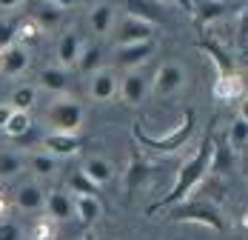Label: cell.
<instances>
[{
	"label": "cell",
	"mask_w": 248,
	"mask_h": 240,
	"mask_svg": "<svg viewBox=\"0 0 248 240\" xmlns=\"http://www.w3.org/2000/svg\"><path fill=\"white\" fill-rule=\"evenodd\" d=\"M211 154H214V135L208 132L205 137H202V143L197 146V152L180 166L177 171V180H174L171 192L166 194L157 206H151V212H160V209H171L177 203H183V200H188V194L197 189L200 183L208 177V166H211Z\"/></svg>",
	"instance_id": "6da1fadb"
},
{
	"label": "cell",
	"mask_w": 248,
	"mask_h": 240,
	"mask_svg": "<svg viewBox=\"0 0 248 240\" xmlns=\"http://www.w3.org/2000/svg\"><path fill=\"white\" fill-rule=\"evenodd\" d=\"M166 212H169L171 223H200V226H205L211 232H225L228 229L220 209L214 203H208V200H183V203H177Z\"/></svg>",
	"instance_id": "7a4b0ae2"
},
{
	"label": "cell",
	"mask_w": 248,
	"mask_h": 240,
	"mask_svg": "<svg viewBox=\"0 0 248 240\" xmlns=\"http://www.w3.org/2000/svg\"><path fill=\"white\" fill-rule=\"evenodd\" d=\"M194 120H197V115L188 109V112L183 115V120H180V126H177L174 132H169L166 137H151V135H146V132L140 129V123L131 126V135H134V140H137L140 146L169 154V152H177V149H183V146L188 143V137H191V132H194Z\"/></svg>",
	"instance_id": "3957f363"
},
{
	"label": "cell",
	"mask_w": 248,
	"mask_h": 240,
	"mask_svg": "<svg viewBox=\"0 0 248 240\" xmlns=\"http://www.w3.org/2000/svg\"><path fill=\"white\" fill-rule=\"evenodd\" d=\"M86 120L83 103L77 97L57 95V100L46 109V123L51 126V132H63V135H77L80 126Z\"/></svg>",
	"instance_id": "277c9868"
},
{
	"label": "cell",
	"mask_w": 248,
	"mask_h": 240,
	"mask_svg": "<svg viewBox=\"0 0 248 240\" xmlns=\"http://www.w3.org/2000/svg\"><path fill=\"white\" fill-rule=\"evenodd\" d=\"M149 86L157 97L177 95V92L186 86V69H183L180 63H163V66L154 72V77L149 80Z\"/></svg>",
	"instance_id": "5b68a950"
},
{
	"label": "cell",
	"mask_w": 248,
	"mask_h": 240,
	"mask_svg": "<svg viewBox=\"0 0 248 240\" xmlns=\"http://www.w3.org/2000/svg\"><path fill=\"white\" fill-rule=\"evenodd\" d=\"M114 40L117 46H128V43H143V40H151V32L154 26L140 20V17H131V15H123L120 20H114Z\"/></svg>",
	"instance_id": "8992f818"
},
{
	"label": "cell",
	"mask_w": 248,
	"mask_h": 240,
	"mask_svg": "<svg viewBox=\"0 0 248 240\" xmlns=\"http://www.w3.org/2000/svg\"><path fill=\"white\" fill-rule=\"evenodd\" d=\"M117 86H120V77L114 69L108 66H100L97 72L89 74V97L97 100V103H108L117 97Z\"/></svg>",
	"instance_id": "52a82bcc"
},
{
	"label": "cell",
	"mask_w": 248,
	"mask_h": 240,
	"mask_svg": "<svg viewBox=\"0 0 248 240\" xmlns=\"http://www.w3.org/2000/svg\"><path fill=\"white\" fill-rule=\"evenodd\" d=\"M151 54H154V40L128 43V46H117V63L123 66L125 72H137Z\"/></svg>",
	"instance_id": "ba28073f"
},
{
	"label": "cell",
	"mask_w": 248,
	"mask_h": 240,
	"mask_svg": "<svg viewBox=\"0 0 248 240\" xmlns=\"http://www.w3.org/2000/svg\"><path fill=\"white\" fill-rule=\"evenodd\" d=\"M117 95L123 97V103H128V106H143V100L149 95V80L140 72H128L125 77H120Z\"/></svg>",
	"instance_id": "9c48e42d"
},
{
	"label": "cell",
	"mask_w": 248,
	"mask_h": 240,
	"mask_svg": "<svg viewBox=\"0 0 248 240\" xmlns=\"http://www.w3.org/2000/svg\"><path fill=\"white\" fill-rule=\"evenodd\" d=\"M80 49H83V40L75 29L63 32L60 40H57V66L60 69H75L77 57H80Z\"/></svg>",
	"instance_id": "30bf717a"
},
{
	"label": "cell",
	"mask_w": 248,
	"mask_h": 240,
	"mask_svg": "<svg viewBox=\"0 0 248 240\" xmlns=\"http://www.w3.org/2000/svg\"><path fill=\"white\" fill-rule=\"evenodd\" d=\"M26 66H29V51H26V46L12 43V46H6L0 51V72L3 74L17 77V74L26 72Z\"/></svg>",
	"instance_id": "8fae6325"
},
{
	"label": "cell",
	"mask_w": 248,
	"mask_h": 240,
	"mask_svg": "<svg viewBox=\"0 0 248 240\" xmlns=\"http://www.w3.org/2000/svg\"><path fill=\"white\" fill-rule=\"evenodd\" d=\"M80 149V137L77 135H63V132H49L43 137V152L51 157H69Z\"/></svg>",
	"instance_id": "7c38bea8"
},
{
	"label": "cell",
	"mask_w": 248,
	"mask_h": 240,
	"mask_svg": "<svg viewBox=\"0 0 248 240\" xmlns=\"http://www.w3.org/2000/svg\"><path fill=\"white\" fill-rule=\"evenodd\" d=\"M43 209L49 212V217L54 220V223H63V220H72V217H75V203H72V194L60 192V189L46 194Z\"/></svg>",
	"instance_id": "4fadbf2b"
},
{
	"label": "cell",
	"mask_w": 248,
	"mask_h": 240,
	"mask_svg": "<svg viewBox=\"0 0 248 240\" xmlns=\"http://www.w3.org/2000/svg\"><path fill=\"white\" fill-rule=\"evenodd\" d=\"M37 89H43L49 95H66L69 92V74H66V69H60V66L40 69V74H37Z\"/></svg>",
	"instance_id": "5bb4252c"
},
{
	"label": "cell",
	"mask_w": 248,
	"mask_h": 240,
	"mask_svg": "<svg viewBox=\"0 0 248 240\" xmlns=\"http://www.w3.org/2000/svg\"><path fill=\"white\" fill-rule=\"evenodd\" d=\"M114 20H117V12H114L111 3H94L92 12H89V29H92L97 37L108 34V32L114 29Z\"/></svg>",
	"instance_id": "9a60e30c"
},
{
	"label": "cell",
	"mask_w": 248,
	"mask_h": 240,
	"mask_svg": "<svg viewBox=\"0 0 248 240\" xmlns=\"http://www.w3.org/2000/svg\"><path fill=\"white\" fill-rule=\"evenodd\" d=\"M15 203L20 212H43V203H46V192L40 189V183H23L17 194H15Z\"/></svg>",
	"instance_id": "2e32d148"
},
{
	"label": "cell",
	"mask_w": 248,
	"mask_h": 240,
	"mask_svg": "<svg viewBox=\"0 0 248 240\" xmlns=\"http://www.w3.org/2000/svg\"><path fill=\"white\" fill-rule=\"evenodd\" d=\"M97 189H103L106 183H111V177H114V166L106 160V157H89L86 163H83V169H80Z\"/></svg>",
	"instance_id": "e0dca14e"
},
{
	"label": "cell",
	"mask_w": 248,
	"mask_h": 240,
	"mask_svg": "<svg viewBox=\"0 0 248 240\" xmlns=\"http://www.w3.org/2000/svg\"><path fill=\"white\" fill-rule=\"evenodd\" d=\"M149 174H151V166L134 152V154H131V163H128V171H125V194L131 197V194L149 180Z\"/></svg>",
	"instance_id": "ac0fdd59"
},
{
	"label": "cell",
	"mask_w": 248,
	"mask_h": 240,
	"mask_svg": "<svg viewBox=\"0 0 248 240\" xmlns=\"http://www.w3.org/2000/svg\"><path fill=\"white\" fill-rule=\"evenodd\" d=\"M75 215L80 217V223H86V226H92L100 215H103V206H100L97 197H89V194H75Z\"/></svg>",
	"instance_id": "d6986e66"
},
{
	"label": "cell",
	"mask_w": 248,
	"mask_h": 240,
	"mask_svg": "<svg viewBox=\"0 0 248 240\" xmlns=\"http://www.w3.org/2000/svg\"><path fill=\"white\" fill-rule=\"evenodd\" d=\"M248 143V118L246 112H240L237 120L231 123V129H228V149L234 152V154H240Z\"/></svg>",
	"instance_id": "ffe728a7"
},
{
	"label": "cell",
	"mask_w": 248,
	"mask_h": 240,
	"mask_svg": "<svg viewBox=\"0 0 248 240\" xmlns=\"http://www.w3.org/2000/svg\"><path fill=\"white\" fill-rule=\"evenodd\" d=\"M234 152L228 149V143H217L214 140V154H211V166H208V174L214 171V174H225V171H231L234 169Z\"/></svg>",
	"instance_id": "44dd1931"
},
{
	"label": "cell",
	"mask_w": 248,
	"mask_h": 240,
	"mask_svg": "<svg viewBox=\"0 0 248 240\" xmlns=\"http://www.w3.org/2000/svg\"><path fill=\"white\" fill-rule=\"evenodd\" d=\"M100 63H103V49L97 46V43H89V46L80 49V57H77V69L83 74H92L100 69Z\"/></svg>",
	"instance_id": "7402d4cb"
},
{
	"label": "cell",
	"mask_w": 248,
	"mask_h": 240,
	"mask_svg": "<svg viewBox=\"0 0 248 240\" xmlns=\"http://www.w3.org/2000/svg\"><path fill=\"white\" fill-rule=\"evenodd\" d=\"M29 129H34V123H31V115L29 112H20V109H12V115L6 120V126H3V132L15 140V137H20L26 135Z\"/></svg>",
	"instance_id": "603a6c76"
},
{
	"label": "cell",
	"mask_w": 248,
	"mask_h": 240,
	"mask_svg": "<svg viewBox=\"0 0 248 240\" xmlns=\"http://www.w3.org/2000/svg\"><path fill=\"white\" fill-rule=\"evenodd\" d=\"M37 86H29V83H23V86H17L15 92H12V97H9V106L12 109H20V112H29L31 106H34V100H37Z\"/></svg>",
	"instance_id": "cb8c5ba5"
},
{
	"label": "cell",
	"mask_w": 248,
	"mask_h": 240,
	"mask_svg": "<svg viewBox=\"0 0 248 240\" xmlns=\"http://www.w3.org/2000/svg\"><path fill=\"white\" fill-rule=\"evenodd\" d=\"M200 46L205 49V51H208L214 60H217V66H220V77H228V74H234V60H231V54H228L225 49H220L217 43H205V40H202Z\"/></svg>",
	"instance_id": "d4e9b609"
},
{
	"label": "cell",
	"mask_w": 248,
	"mask_h": 240,
	"mask_svg": "<svg viewBox=\"0 0 248 240\" xmlns=\"http://www.w3.org/2000/svg\"><path fill=\"white\" fill-rule=\"evenodd\" d=\"M128 15L131 17H140V20H146V23H157L160 20V15H157V9L146 3V0H128Z\"/></svg>",
	"instance_id": "484cf974"
},
{
	"label": "cell",
	"mask_w": 248,
	"mask_h": 240,
	"mask_svg": "<svg viewBox=\"0 0 248 240\" xmlns=\"http://www.w3.org/2000/svg\"><path fill=\"white\" fill-rule=\"evenodd\" d=\"M217 97H223V100H234V95H240L243 92V83H240V77L237 74H228V77H220L217 80Z\"/></svg>",
	"instance_id": "4316f807"
},
{
	"label": "cell",
	"mask_w": 248,
	"mask_h": 240,
	"mask_svg": "<svg viewBox=\"0 0 248 240\" xmlns=\"http://www.w3.org/2000/svg\"><path fill=\"white\" fill-rule=\"evenodd\" d=\"M31 169L40 174V177H49V174H54L57 171V157H51V154H46V152H37V154H31Z\"/></svg>",
	"instance_id": "83f0119b"
},
{
	"label": "cell",
	"mask_w": 248,
	"mask_h": 240,
	"mask_svg": "<svg viewBox=\"0 0 248 240\" xmlns=\"http://www.w3.org/2000/svg\"><path fill=\"white\" fill-rule=\"evenodd\" d=\"M69 183H72V192H75V194H89V197H97V194H100V189L89 180V177H86V174H83V171H75Z\"/></svg>",
	"instance_id": "f1b7e54d"
},
{
	"label": "cell",
	"mask_w": 248,
	"mask_h": 240,
	"mask_svg": "<svg viewBox=\"0 0 248 240\" xmlns=\"http://www.w3.org/2000/svg\"><path fill=\"white\" fill-rule=\"evenodd\" d=\"M23 166V160L17 157V154H12V152H0V177H12V174H17Z\"/></svg>",
	"instance_id": "f546056e"
},
{
	"label": "cell",
	"mask_w": 248,
	"mask_h": 240,
	"mask_svg": "<svg viewBox=\"0 0 248 240\" xmlns=\"http://www.w3.org/2000/svg\"><path fill=\"white\" fill-rule=\"evenodd\" d=\"M225 12V3H217V0H205L202 6H200V23H208V20H214V17H220Z\"/></svg>",
	"instance_id": "4dcf8cb0"
},
{
	"label": "cell",
	"mask_w": 248,
	"mask_h": 240,
	"mask_svg": "<svg viewBox=\"0 0 248 240\" xmlns=\"http://www.w3.org/2000/svg\"><path fill=\"white\" fill-rule=\"evenodd\" d=\"M0 240H26L23 229L15 220H0Z\"/></svg>",
	"instance_id": "1f68e13d"
},
{
	"label": "cell",
	"mask_w": 248,
	"mask_h": 240,
	"mask_svg": "<svg viewBox=\"0 0 248 240\" xmlns=\"http://www.w3.org/2000/svg\"><path fill=\"white\" fill-rule=\"evenodd\" d=\"M15 37H17V26L15 23H0V51L6 46H12V43H17Z\"/></svg>",
	"instance_id": "d6a6232c"
},
{
	"label": "cell",
	"mask_w": 248,
	"mask_h": 240,
	"mask_svg": "<svg viewBox=\"0 0 248 240\" xmlns=\"http://www.w3.org/2000/svg\"><path fill=\"white\" fill-rule=\"evenodd\" d=\"M34 238L37 240H51L54 238V220H51V217H43V220L34 226Z\"/></svg>",
	"instance_id": "836d02e7"
},
{
	"label": "cell",
	"mask_w": 248,
	"mask_h": 240,
	"mask_svg": "<svg viewBox=\"0 0 248 240\" xmlns=\"http://www.w3.org/2000/svg\"><path fill=\"white\" fill-rule=\"evenodd\" d=\"M37 20H40V26H54L57 20H60V9H54V6H43L40 9V15H37Z\"/></svg>",
	"instance_id": "e575fe53"
},
{
	"label": "cell",
	"mask_w": 248,
	"mask_h": 240,
	"mask_svg": "<svg viewBox=\"0 0 248 240\" xmlns=\"http://www.w3.org/2000/svg\"><path fill=\"white\" fill-rule=\"evenodd\" d=\"M77 3H80V0H51V6L60 9V12H63V9H75Z\"/></svg>",
	"instance_id": "d590c367"
},
{
	"label": "cell",
	"mask_w": 248,
	"mask_h": 240,
	"mask_svg": "<svg viewBox=\"0 0 248 240\" xmlns=\"http://www.w3.org/2000/svg\"><path fill=\"white\" fill-rule=\"evenodd\" d=\"M26 0H0V9H6V12H12V9H20Z\"/></svg>",
	"instance_id": "8d00e7d4"
},
{
	"label": "cell",
	"mask_w": 248,
	"mask_h": 240,
	"mask_svg": "<svg viewBox=\"0 0 248 240\" xmlns=\"http://www.w3.org/2000/svg\"><path fill=\"white\" fill-rule=\"evenodd\" d=\"M9 115H12V106H9V103H0V129L6 126V120H9Z\"/></svg>",
	"instance_id": "74e56055"
},
{
	"label": "cell",
	"mask_w": 248,
	"mask_h": 240,
	"mask_svg": "<svg viewBox=\"0 0 248 240\" xmlns=\"http://www.w3.org/2000/svg\"><path fill=\"white\" fill-rule=\"evenodd\" d=\"M83 240H97V238H94V235H86V238H83Z\"/></svg>",
	"instance_id": "f35d334b"
}]
</instances>
